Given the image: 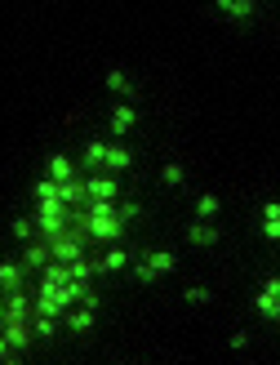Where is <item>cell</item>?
Wrapping results in <instances>:
<instances>
[{
	"instance_id": "8fae6325",
	"label": "cell",
	"mask_w": 280,
	"mask_h": 365,
	"mask_svg": "<svg viewBox=\"0 0 280 365\" xmlns=\"http://www.w3.org/2000/svg\"><path fill=\"white\" fill-rule=\"evenodd\" d=\"M263 236L280 245V200H267L263 205Z\"/></svg>"
},
{
	"instance_id": "ffe728a7",
	"label": "cell",
	"mask_w": 280,
	"mask_h": 365,
	"mask_svg": "<svg viewBox=\"0 0 280 365\" xmlns=\"http://www.w3.org/2000/svg\"><path fill=\"white\" fill-rule=\"evenodd\" d=\"M160 178L170 182V187H182V178H187V170L178 165V160H165V170H160Z\"/></svg>"
},
{
	"instance_id": "7402d4cb",
	"label": "cell",
	"mask_w": 280,
	"mask_h": 365,
	"mask_svg": "<svg viewBox=\"0 0 280 365\" xmlns=\"http://www.w3.org/2000/svg\"><path fill=\"white\" fill-rule=\"evenodd\" d=\"M134 281H138V285H152V281H156V272H152V263H147L142 254H138V263H134Z\"/></svg>"
},
{
	"instance_id": "cb8c5ba5",
	"label": "cell",
	"mask_w": 280,
	"mask_h": 365,
	"mask_svg": "<svg viewBox=\"0 0 280 365\" xmlns=\"http://www.w3.org/2000/svg\"><path fill=\"white\" fill-rule=\"evenodd\" d=\"M116 210H120V218H125V223H134V218H138V205H134V200H120Z\"/></svg>"
},
{
	"instance_id": "3957f363",
	"label": "cell",
	"mask_w": 280,
	"mask_h": 365,
	"mask_svg": "<svg viewBox=\"0 0 280 365\" xmlns=\"http://www.w3.org/2000/svg\"><path fill=\"white\" fill-rule=\"evenodd\" d=\"M71 218H76V210H71L63 196H45V200H36V227H41V236H53V232L71 227Z\"/></svg>"
},
{
	"instance_id": "d4e9b609",
	"label": "cell",
	"mask_w": 280,
	"mask_h": 365,
	"mask_svg": "<svg viewBox=\"0 0 280 365\" xmlns=\"http://www.w3.org/2000/svg\"><path fill=\"white\" fill-rule=\"evenodd\" d=\"M227 343H232V348H236V352H240V348H245V343H249V334H245V330H236V334H232V339H227Z\"/></svg>"
},
{
	"instance_id": "7a4b0ae2",
	"label": "cell",
	"mask_w": 280,
	"mask_h": 365,
	"mask_svg": "<svg viewBox=\"0 0 280 365\" xmlns=\"http://www.w3.org/2000/svg\"><path fill=\"white\" fill-rule=\"evenodd\" d=\"M45 241H49V250H53V259H63V263H76V259H85L89 232H85V223H76V218H71V227H63V232L45 236Z\"/></svg>"
},
{
	"instance_id": "5bb4252c",
	"label": "cell",
	"mask_w": 280,
	"mask_h": 365,
	"mask_svg": "<svg viewBox=\"0 0 280 365\" xmlns=\"http://www.w3.org/2000/svg\"><path fill=\"white\" fill-rule=\"evenodd\" d=\"M129 263V250H120V245H111L107 254H103V259H98V272H120Z\"/></svg>"
},
{
	"instance_id": "e0dca14e",
	"label": "cell",
	"mask_w": 280,
	"mask_h": 365,
	"mask_svg": "<svg viewBox=\"0 0 280 365\" xmlns=\"http://www.w3.org/2000/svg\"><path fill=\"white\" fill-rule=\"evenodd\" d=\"M58 321H63V317H45V312H36V317H31V330H36V339H53V330H58Z\"/></svg>"
},
{
	"instance_id": "603a6c76",
	"label": "cell",
	"mask_w": 280,
	"mask_h": 365,
	"mask_svg": "<svg viewBox=\"0 0 280 365\" xmlns=\"http://www.w3.org/2000/svg\"><path fill=\"white\" fill-rule=\"evenodd\" d=\"M182 299H187V303H209L214 294H209L204 285H187V289H182Z\"/></svg>"
},
{
	"instance_id": "d6986e66",
	"label": "cell",
	"mask_w": 280,
	"mask_h": 365,
	"mask_svg": "<svg viewBox=\"0 0 280 365\" xmlns=\"http://www.w3.org/2000/svg\"><path fill=\"white\" fill-rule=\"evenodd\" d=\"M107 89H116V94H134V85H129V76H125L120 67L107 71Z\"/></svg>"
},
{
	"instance_id": "9a60e30c",
	"label": "cell",
	"mask_w": 280,
	"mask_h": 365,
	"mask_svg": "<svg viewBox=\"0 0 280 365\" xmlns=\"http://www.w3.org/2000/svg\"><path fill=\"white\" fill-rule=\"evenodd\" d=\"M103 160H107V143H85V170H103Z\"/></svg>"
},
{
	"instance_id": "44dd1931",
	"label": "cell",
	"mask_w": 280,
	"mask_h": 365,
	"mask_svg": "<svg viewBox=\"0 0 280 365\" xmlns=\"http://www.w3.org/2000/svg\"><path fill=\"white\" fill-rule=\"evenodd\" d=\"M31 232H36L31 218H14V223H9V236H14V241H31Z\"/></svg>"
},
{
	"instance_id": "ba28073f",
	"label": "cell",
	"mask_w": 280,
	"mask_h": 365,
	"mask_svg": "<svg viewBox=\"0 0 280 365\" xmlns=\"http://www.w3.org/2000/svg\"><path fill=\"white\" fill-rule=\"evenodd\" d=\"M142 259L152 263L156 277H165V272H174V267H178V254H174V250H142Z\"/></svg>"
},
{
	"instance_id": "8992f818",
	"label": "cell",
	"mask_w": 280,
	"mask_h": 365,
	"mask_svg": "<svg viewBox=\"0 0 280 365\" xmlns=\"http://www.w3.org/2000/svg\"><path fill=\"white\" fill-rule=\"evenodd\" d=\"M85 187H89V200H116V178H111L107 170L103 174H89Z\"/></svg>"
},
{
	"instance_id": "52a82bcc",
	"label": "cell",
	"mask_w": 280,
	"mask_h": 365,
	"mask_svg": "<svg viewBox=\"0 0 280 365\" xmlns=\"http://www.w3.org/2000/svg\"><path fill=\"white\" fill-rule=\"evenodd\" d=\"M187 241L200 245V250H209V245H218V227L209 223V218H196V223L187 227Z\"/></svg>"
},
{
	"instance_id": "30bf717a",
	"label": "cell",
	"mask_w": 280,
	"mask_h": 365,
	"mask_svg": "<svg viewBox=\"0 0 280 365\" xmlns=\"http://www.w3.org/2000/svg\"><path fill=\"white\" fill-rule=\"evenodd\" d=\"M129 148H120V143H107V160H103V170L107 174H120V170H129Z\"/></svg>"
},
{
	"instance_id": "4fadbf2b",
	"label": "cell",
	"mask_w": 280,
	"mask_h": 365,
	"mask_svg": "<svg viewBox=\"0 0 280 365\" xmlns=\"http://www.w3.org/2000/svg\"><path fill=\"white\" fill-rule=\"evenodd\" d=\"M45 174H49V178H58V182H67V178H76V165H71L63 152H53V156H49V165H45Z\"/></svg>"
},
{
	"instance_id": "ac0fdd59",
	"label": "cell",
	"mask_w": 280,
	"mask_h": 365,
	"mask_svg": "<svg viewBox=\"0 0 280 365\" xmlns=\"http://www.w3.org/2000/svg\"><path fill=\"white\" fill-rule=\"evenodd\" d=\"M218 210H222V200H218L214 192H200V196H196V214H200V218H214Z\"/></svg>"
},
{
	"instance_id": "5b68a950",
	"label": "cell",
	"mask_w": 280,
	"mask_h": 365,
	"mask_svg": "<svg viewBox=\"0 0 280 365\" xmlns=\"http://www.w3.org/2000/svg\"><path fill=\"white\" fill-rule=\"evenodd\" d=\"M93 321H98V312H93V307H67V312H63V325H67V330H76V334H85V330H93Z\"/></svg>"
},
{
	"instance_id": "7c38bea8",
	"label": "cell",
	"mask_w": 280,
	"mask_h": 365,
	"mask_svg": "<svg viewBox=\"0 0 280 365\" xmlns=\"http://www.w3.org/2000/svg\"><path fill=\"white\" fill-rule=\"evenodd\" d=\"M27 263H5V267H0V285H5V289H23V281H27Z\"/></svg>"
},
{
	"instance_id": "2e32d148",
	"label": "cell",
	"mask_w": 280,
	"mask_h": 365,
	"mask_svg": "<svg viewBox=\"0 0 280 365\" xmlns=\"http://www.w3.org/2000/svg\"><path fill=\"white\" fill-rule=\"evenodd\" d=\"M214 5L227 14V18H249L254 14V0H214Z\"/></svg>"
},
{
	"instance_id": "9c48e42d",
	"label": "cell",
	"mask_w": 280,
	"mask_h": 365,
	"mask_svg": "<svg viewBox=\"0 0 280 365\" xmlns=\"http://www.w3.org/2000/svg\"><path fill=\"white\" fill-rule=\"evenodd\" d=\"M53 259V250H49V241H27V250H23V263L36 272V267H45Z\"/></svg>"
},
{
	"instance_id": "277c9868",
	"label": "cell",
	"mask_w": 280,
	"mask_h": 365,
	"mask_svg": "<svg viewBox=\"0 0 280 365\" xmlns=\"http://www.w3.org/2000/svg\"><path fill=\"white\" fill-rule=\"evenodd\" d=\"M111 134H116V138H125L129 130H134V125H138V107L134 103H116V107H111Z\"/></svg>"
},
{
	"instance_id": "6da1fadb",
	"label": "cell",
	"mask_w": 280,
	"mask_h": 365,
	"mask_svg": "<svg viewBox=\"0 0 280 365\" xmlns=\"http://www.w3.org/2000/svg\"><path fill=\"white\" fill-rule=\"evenodd\" d=\"M76 223H85L89 241H103V245H116L120 232H125V218L116 210V200H89L85 210H76Z\"/></svg>"
}]
</instances>
